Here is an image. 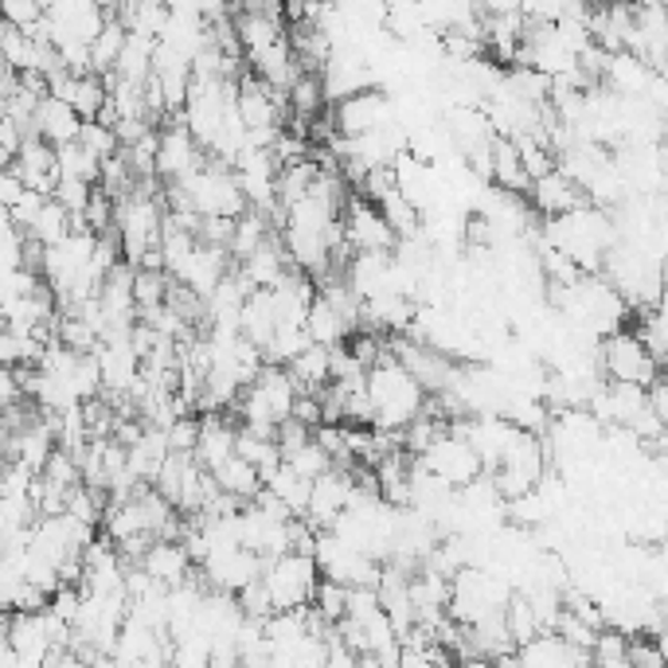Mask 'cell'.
<instances>
[{
	"label": "cell",
	"mask_w": 668,
	"mask_h": 668,
	"mask_svg": "<svg viewBox=\"0 0 668 668\" xmlns=\"http://www.w3.org/2000/svg\"><path fill=\"white\" fill-rule=\"evenodd\" d=\"M317 559L314 555H301V551H282V555L266 559L263 568V583L271 591L274 609H294L305 606L314 598V586H317Z\"/></svg>",
	"instance_id": "obj_1"
},
{
	"label": "cell",
	"mask_w": 668,
	"mask_h": 668,
	"mask_svg": "<svg viewBox=\"0 0 668 668\" xmlns=\"http://www.w3.org/2000/svg\"><path fill=\"white\" fill-rule=\"evenodd\" d=\"M598 364L609 375V383H637V388H649L660 375V364L649 356V348L637 340V332H609L598 348Z\"/></svg>",
	"instance_id": "obj_2"
},
{
	"label": "cell",
	"mask_w": 668,
	"mask_h": 668,
	"mask_svg": "<svg viewBox=\"0 0 668 668\" xmlns=\"http://www.w3.org/2000/svg\"><path fill=\"white\" fill-rule=\"evenodd\" d=\"M203 157H208V152H203L200 141L188 134L180 110L165 114V129L157 134V152H152V172H157L165 184H172V180H180V177H188V172L200 169Z\"/></svg>",
	"instance_id": "obj_3"
},
{
	"label": "cell",
	"mask_w": 668,
	"mask_h": 668,
	"mask_svg": "<svg viewBox=\"0 0 668 668\" xmlns=\"http://www.w3.org/2000/svg\"><path fill=\"white\" fill-rule=\"evenodd\" d=\"M415 457L426 474H434L438 481H446L449 489H462V485H469L474 477H481V457H477V449L469 446L466 438H454V434L434 438L431 446Z\"/></svg>",
	"instance_id": "obj_4"
},
{
	"label": "cell",
	"mask_w": 668,
	"mask_h": 668,
	"mask_svg": "<svg viewBox=\"0 0 668 668\" xmlns=\"http://www.w3.org/2000/svg\"><path fill=\"white\" fill-rule=\"evenodd\" d=\"M266 568V559L258 555V551L251 548H238V543H227V548H208V555H203L200 571L208 575V583L215 586V591H243L251 579H258Z\"/></svg>",
	"instance_id": "obj_5"
},
{
	"label": "cell",
	"mask_w": 668,
	"mask_h": 668,
	"mask_svg": "<svg viewBox=\"0 0 668 668\" xmlns=\"http://www.w3.org/2000/svg\"><path fill=\"white\" fill-rule=\"evenodd\" d=\"M395 121V110H391V98L380 91H356L348 94V98L337 102V110H332V126H337V134H368V129L375 126H391Z\"/></svg>",
	"instance_id": "obj_6"
},
{
	"label": "cell",
	"mask_w": 668,
	"mask_h": 668,
	"mask_svg": "<svg viewBox=\"0 0 668 668\" xmlns=\"http://www.w3.org/2000/svg\"><path fill=\"white\" fill-rule=\"evenodd\" d=\"M348 492H352V474H340V469H325L321 477H314L309 485V505H305V520L325 532V528L337 524V517L344 512Z\"/></svg>",
	"instance_id": "obj_7"
},
{
	"label": "cell",
	"mask_w": 668,
	"mask_h": 668,
	"mask_svg": "<svg viewBox=\"0 0 668 668\" xmlns=\"http://www.w3.org/2000/svg\"><path fill=\"white\" fill-rule=\"evenodd\" d=\"M344 238L352 251H391L395 246V231L380 215L372 200H348V220H344Z\"/></svg>",
	"instance_id": "obj_8"
},
{
	"label": "cell",
	"mask_w": 668,
	"mask_h": 668,
	"mask_svg": "<svg viewBox=\"0 0 668 668\" xmlns=\"http://www.w3.org/2000/svg\"><path fill=\"white\" fill-rule=\"evenodd\" d=\"M12 169L20 172V180H24V188H35V192L51 195L55 192V184H60V165H55V145H47L43 137H24L17 149V161H12Z\"/></svg>",
	"instance_id": "obj_9"
},
{
	"label": "cell",
	"mask_w": 668,
	"mask_h": 668,
	"mask_svg": "<svg viewBox=\"0 0 668 668\" xmlns=\"http://www.w3.org/2000/svg\"><path fill=\"white\" fill-rule=\"evenodd\" d=\"M227 263H231V254L223 251V246H208V243L195 238V246L188 251V258L180 263V271L172 274V278H180L188 289H195L200 297H208L215 289V282L231 271Z\"/></svg>",
	"instance_id": "obj_10"
},
{
	"label": "cell",
	"mask_w": 668,
	"mask_h": 668,
	"mask_svg": "<svg viewBox=\"0 0 668 668\" xmlns=\"http://www.w3.org/2000/svg\"><path fill=\"white\" fill-rule=\"evenodd\" d=\"M278 321H282L278 301H274V294L266 286H254L251 294L243 297V305H238V332L258 348H266V340L274 337V325Z\"/></svg>",
	"instance_id": "obj_11"
},
{
	"label": "cell",
	"mask_w": 668,
	"mask_h": 668,
	"mask_svg": "<svg viewBox=\"0 0 668 668\" xmlns=\"http://www.w3.org/2000/svg\"><path fill=\"white\" fill-rule=\"evenodd\" d=\"M235 454V426L223 418V411H203L200 415V438H195L192 457L203 469H215L220 462Z\"/></svg>",
	"instance_id": "obj_12"
},
{
	"label": "cell",
	"mask_w": 668,
	"mask_h": 668,
	"mask_svg": "<svg viewBox=\"0 0 668 668\" xmlns=\"http://www.w3.org/2000/svg\"><path fill=\"white\" fill-rule=\"evenodd\" d=\"M653 75L657 71L637 60L634 51H614V55H606V67H602V83L614 94H622V98H642L645 86L653 83Z\"/></svg>",
	"instance_id": "obj_13"
},
{
	"label": "cell",
	"mask_w": 668,
	"mask_h": 668,
	"mask_svg": "<svg viewBox=\"0 0 668 668\" xmlns=\"http://www.w3.org/2000/svg\"><path fill=\"white\" fill-rule=\"evenodd\" d=\"M32 126H35V137H43L47 145H63V141H75L83 118H78L75 106H67L63 98H55V94H43V98L35 102Z\"/></svg>",
	"instance_id": "obj_14"
},
{
	"label": "cell",
	"mask_w": 668,
	"mask_h": 668,
	"mask_svg": "<svg viewBox=\"0 0 668 668\" xmlns=\"http://www.w3.org/2000/svg\"><path fill=\"white\" fill-rule=\"evenodd\" d=\"M141 568L149 571L161 586H180L195 563L188 559V551L180 540H152L141 555Z\"/></svg>",
	"instance_id": "obj_15"
},
{
	"label": "cell",
	"mask_w": 668,
	"mask_h": 668,
	"mask_svg": "<svg viewBox=\"0 0 668 668\" xmlns=\"http://www.w3.org/2000/svg\"><path fill=\"white\" fill-rule=\"evenodd\" d=\"M489 180L508 195H520L532 188V177L520 165V152L512 137H492L489 141Z\"/></svg>",
	"instance_id": "obj_16"
},
{
	"label": "cell",
	"mask_w": 668,
	"mask_h": 668,
	"mask_svg": "<svg viewBox=\"0 0 668 668\" xmlns=\"http://www.w3.org/2000/svg\"><path fill=\"white\" fill-rule=\"evenodd\" d=\"M532 188H536V208H540L543 215H563V212H571V208H579V203H591L583 188H579L563 169L543 172L540 180H532Z\"/></svg>",
	"instance_id": "obj_17"
},
{
	"label": "cell",
	"mask_w": 668,
	"mask_h": 668,
	"mask_svg": "<svg viewBox=\"0 0 668 668\" xmlns=\"http://www.w3.org/2000/svg\"><path fill=\"white\" fill-rule=\"evenodd\" d=\"M286 372L297 391H321L329 383V344H305L294 360H286Z\"/></svg>",
	"instance_id": "obj_18"
},
{
	"label": "cell",
	"mask_w": 668,
	"mask_h": 668,
	"mask_svg": "<svg viewBox=\"0 0 668 668\" xmlns=\"http://www.w3.org/2000/svg\"><path fill=\"white\" fill-rule=\"evenodd\" d=\"M152 43L157 40H149V35L129 32L118 51V60H114V71H106V75L126 78V83H145L152 75Z\"/></svg>",
	"instance_id": "obj_19"
},
{
	"label": "cell",
	"mask_w": 668,
	"mask_h": 668,
	"mask_svg": "<svg viewBox=\"0 0 668 668\" xmlns=\"http://www.w3.org/2000/svg\"><path fill=\"white\" fill-rule=\"evenodd\" d=\"M266 238H271V220H266L263 212L246 208L243 215H235V231H231L227 254L235 258V263H243V258H251V254L258 251Z\"/></svg>",
	"instance_id": "obj_20"
},
{
	"label": "cell",
	"mask_w": 668,
	"mask_h": 668,
	"mask_svg": "<svg viewBox=\"0 0 668 668\" xmlns=\"http://www.w3.org/2000/svg\"><path fill=\"white\" fill-rule=\"evenodd\" d=\"M208 474L215 477V485H220L223 492H231V497L238 500H251L254 492H258V485H263V477H258V469L246 462V457L231 454L227 462H220L215 469H208Z\"/></svg>",
	"instance_id": "obj_21"
},
{
	"label": "cell",
	"mask_w": 668,
	"mask_h": 668,
	"mask_svg": "<svg viewBox=\"0 0 668 668\" xmlns=\"http://www.w3.org/2000/svg\"><path fill=\"white\" fill-rule=\"evenodd\" d=\"M305 332H309V340H317V344H340L352 329H348L344 317H340L321 294H314V301L305 309Z\"/></svg>",
	"instance_id": "obj_22"
},
{
	"label": "cell",
	"mask_w": 668,
	"mask_h": 668,
	"mask_svg": "<svg viewBox=\"0 0 668 668\" xmlns=\"http://www.w3.org/2000/svg\"><path fill=\"white\" fill-rule=\"evenodd\" d=\"M380 208V215L388 220V227L395 231V238H406V235H418L423 231V212H418L415 203L406 200L399 188H388L380 200H372Z\"/></svg>",
	"instance_id": "obj_23"
},
{
	"label": "cell",
	"mask_w": 668,
	"mask_h": 668,
	"mask_svg": "<svg viewBox=\"0 0 668 668\" xmlns=\"http://www.w3.org/2000/svg\"><path fill=\"white\" fill-rule=\"evenodd\" d=\"M235 35H238V47L254 51V47H263V43L278 40V35H282V20L271 17V12L251 9V4H246V12H238V20H235Z\"/></svg>",
	"instance_id": "obj_24"
},
{
	"label": "cell",
	"mask_w": 668,
	"mask_h": 668,
	"mask_svg": "<svg viewBox=\"0 0 668 668\" xmlns=\"http://www.w3.org/2000/svg\"><path fill=\"white\" fill-rule=\"evenodd\" d=\"M500 618H505V629H508V637H512V645H524V642H532L536 634H543L540 618H536V609L524 591L508 594V602L500 606Z\"/></svg>",
	"instance_id": "obj_25"
},
{
	"label": "cell",
	"mask_w": 668,
	"mask_h": 668,
	"mask_svg": "<svg viewBox=\"0 0 668 668\" xmlns=\"http://www.w3.org/2000/svg\"><path fill=\"white\" fill-rule=\"evenodd\" d=\"M314 177H317V161H309V157L278 165V172H274V195H278L282 208H289L294 200H301V195L309 192V184H314Z\"/></svg>",
	"instance_id": "obj_26"
},
{
	"label": "cell",
	"mask_w": 668,
	"mask_h": 668,
	"mask_svg": "<svg viewBox=\"0 0 668 668\" xmlns=\"http://www.w3.org/2000/svg\"><path fill=\"white\" fill-rule=\"evenodd\" d=\"M305 344H314L309 340V332H305V321H294V317H282L278 325H274V337L266 340L263 348V360H271V364H286V360H294L297 352H301Z\"/></svg>",
	"instance_id": "obj_27"
},
{
	"label": "cell",
	"mask_w": 668,
	"mask_h": 668,
	"mask_svg": "<svg viewBox=\"0 0 668 668\" xmlns=\"http://www.w3.org/2000/svg\"><path fill=\"white\" fill-rule=\"evenodd\" d=\"M309 485H314V481H305L301 474H294V469L282 462V466L274 469L271 481H266V489H271L274 497H278L282 505L294 512V517H305V505H309Z\"/></svg>",
	"instance_id": "obj_28"
},
{
	"label": "cell",
	"mask_w": 668,
	"mask_h": 668,
	"mask_svg": "<svg viewBox=\"0 0 668 668\" xmlns=\"http://www.w3.org/2000/svg\"><path fill=\"white\" fill-rule=\"evenodd\" d=\"M126 28L118 24L114 17H106V24L98 28V35L91 40V71L94 75H106V71H114V60H118L121 43H126Z\"/></svg>",
	"instance_id": "obj_29"
},
{
	"label": "cell",
	"mask_w": 668,
	"mask_h": 668,
	"mask_svg": "<svg viewBox=\"0 0 668 668\" xmlns=\"http://www.w3.org/2000/svg\"><path fill=\"white\" fill-rule=\"evenodd\" d=\"M55 165H60V177H78V180H86V184H98L102 161L91 149H83L78 141L55 145Z\"/></svg>",
	"instance_id": "obj_30"
},
{
	"label": "cell",
	"mask_w": 668,
	"mask_h": 668,
	"mask_svg": "<svg viewBox=\"0 0 668 668\" xmlns=\"http://www.w3.org/2000/svg\"><path fill=\"white\" fill-rule=\"evenodd\" d=\"M67 231H71V212L55 200V195H47L43 208H40V215H35V223L24 231V235H32V238H40L43 246H51V243H60Z\"/></svg>",
	"instance_id": "obj_31"
},
{
	"label": "cell",
	"mask_w": 668,
	"mask_h": 668,
	"mask_svg": "<svg viewBox=\"0 0 668 668\" xmlns=\"http://www.w3.org/2000/svg\"><path fill=\"white\" fill-rule=\"evenodd\" d=\"M286 102L294 106L297 118H314V114H321V110H325L321 75H314V71H301V75H297L294 83H289Z\"/></svg>",
	"instance_id": "obj_32"
},
{
	"label": "cell",
	"mask_w": 668,
	"mask_h": 668,
	"mask_svg": "<svg viewBox=\"0 0 668 668\" xmlns=\"http://www.w3.org/2000/svg\"><path fill=\"white\" fill-rule=\"evenodd\" d=\"M626 645L629 637L614 626H602L594 634V645H591V665H602V668H629L626 660Z\"/></svg>",
	"instance_id": "obj_33"
},
{
	"label": "cell",
	"mask_w": 668,
	"mask_h": 668,
	"mask_svg": "<svg viewBox=\"0 0 668 668\" xmlns=\"http://www.w3.org/2000/svg\"><path fill=\"white\" fill-rule=\"evenodd\" d=\"M55 340L71 352H94L98 348V332L75 314H55Z\"/></svg>",
	"instance_id": "obj_34"
},
{
	"label": "cell",
	"mask_w": 668,
	"mask_h": 668,
	"mask_svg": "<svg viewBox=\"0 0 668 668\" xmlns=\"http://www.w3.org/2000/svg\"><path fill=\"white\" fill-rule=\"evenodd\" d=\"M282 462H286V466L294 469V474H301L305 481H314V477H321L325 469L332 466L329 449H325L317 438H309V442H305V446H297L294 454H286V457H282Z\"/></svg>",
	"instance_id": "obj_35"
},
{
	"label": "cell",
	"mask_w": 668,
	"mask_h": 668,
	"mask_svg": "<svg viewBox=\"0 0 668 668\" xmlns=\"http://www.w3.org/2000/svg\"><path fill=\"white\" fill-rule=\"evenodd\" d=\"M78 220H83L86 231H94V235H102V231L114 227V195L106 192V188L94 184L91 195H86L83 212H78Z\"/></svg>",
	"instance_id": "obj_36"
},
{
	"label": "cell",
	"mask_w": 668,
	"mask_h": 668,
	"mask_svg": "<svg viewBox=\"0 0 668 668\" xmlns=\"http://www.w3.org/2000/svg\"><path fill=\"white\" fill-rule=\"evenodd\" d=\"M165 294H169V274H165V271H145V266H134V305H137V309L161 305Z\"/></svg>",
	"instance_id": "obj_37"
},
{
	"label": "cell",
	"mask_w": 668,
	"mask_h": 668,
	"mask_svg": "<svg viewBox=\"0 0 668 668\" xmlns=\"http://www.w3.org/2000/svg\"><path fill=\"white\" fill-rule=\"evenodd\" d=\"M235 606L243 618H254V622H266L274 614V602H271V591H266L263 575L251 579L243 591H235Z\"/></svg>",
	"instance_id": "obj_38"
},
{
	"label": "cell",
	"mask_w": 668,
	"mask_h": 668,
	"mask_svg": "<svg viewBox=\"0 0 668 668\" xmlns=\"http://www.w3.org/2000/svg\"><path fill=\"white\" fill-rule=\"evenodd\" d=\"M344 591L348 586L344 583H337V579H317V586H314V606H317V614H321L325 622H332L337 626L340 618H344Z\"/></svg>",
	"instance_id": "obj_39"
},
{
	"label": "cell",
	"mask_w": 668,
	"mask_h": 668,
	"mask_svg": "<svg viewBox=\"0 0 668 668\" xmlns=\"http://www.w3.org/2000/svg\"><path fill=\"white\" fill-rule=\"evenodd\" d=\"M40 477H43V481H51V485H60V489H71V485H78V462H75V454H71V449H63V446H51V454H47V462H43Z\"/></svg>",
	"instance_id": "obj_40"
},
{
	"label": "cell",
	"mask_w": 668,
	"mask_h": 668,
	"mask_svg": "<svg viewBox=\"0 0 668 668\" xmlns=\"http://www.w3.org/2000/svg\"><path fill=\"white\" fill-rule=\"evenodd\" d=\"M75 141L83 145V149H91L98 161L102 157H110V152H118V137H114V129L102 126V121H94V118H86L83 126H78Z\"/></svg>",
	"instance_id": "obj_41"
},
{
	"label": "cell",
	"mask_w": 668,
	"mask_h": 668,
	"mask_svg": "<svg viewBox=\"0 0 668 668\" xmlns=\"http://www.w3.org/2000/svg\"><path fill=\"white\" fill-rule=\"evenodd\" d=\"M0 20L12 24L17 32H32L43 20V4L40 0H0Z\"/></svg>",
	"instance_id": "obj_42"
},
{
	"label": "cell",
	"mask_w": 668,
	"mask_h": 668,
	"mask_svg": "<svg viewBox=\"0 0 668 668\" xmlns=\"http://www.w3.org/2000/svg\"><path fill=\"white\" fill-rule=\"evenodd\" d=\"M626 660L629 668H665L668 665V645L660 642H649V637H637V642L626 645Z\"/></svg>",
	"instance_id": "obj_43"
},
{
	"label": "cell",
	"mask_w": 668,
	"mask_h": 668,
	"mask_svg": "<svg viewBox=\"0 0 668 668\" xmlns=\"http://www.w3.org/2000/svg\"><path fill=\"white\" fill-rule=\"evenodd\" d=\"M195 438H200V418L195 415H177L165 426V442H169L172 454H192Z\"/></svg>",
	"instance_id": "obj_44"
},
{
	"label": "cell",
	"mask_w": 668,
	"mask_h": 668,
	"mask_svg": "<svg viewBox=\"0 0 668 668\" xmlns=\"http://www.w3.org/2000/svg\"><path fill=\"white\" fill-rule=\"evenodd\" d=\"M309 438H314V426L301 423V418H294V415H286L278 426H274V442H278L282 457L294 454V449H297V446H305V442H309Z\"/></svg>",
	"instance_id": "obj_45"
},
{
	"label": "cell",
	"mask_w": 668,
	"mask_h": 668,
	"mask_svg": "<svg viewBox=\"0 0 668 668\" xmlns=\"http://www.w3.org/2000/svg\"><path fill=\"white\" fill-rule=\"evenodd\" d=\"M231 231H235V220H231V215H200V231H195V238L208 243V246H223V251H227Z\"/></svg>",
	"instance_id": "obj_46"
},
{
	"label": "cell",
	"mask_w": 668,
	"mask_h": 668,
	"mask_svg": "<svg viewBox=\"0 0 668 668\" xmlns=\"http://www.w3.org/2000/svg\"><path fill=\"white\" fill-rule=\"evenodd\" d=\"M43 200H47L43 192H35V188H24V195H20V200L9 208L12 227H17V231H28V227H32L35 215H40V208H43Z\"/></svg>",
	"instance_id": "obj_47"
},
{
	"label": "cell",
	"mask_w": 668,
	"mask_h": 668,
	"mask_svg": "<svg viewBox=\"0 0 668 668\" xmlns=\"http://www.w3.org/2000/svg\"><path fill=\"white\" fill-rule=\"evenodd\" d=\"M91 188L94 184H86V180H78V177H60V184H55V200L67 208L71 215H78L83 212V203H86V195H91Z\"/></svg>",
	"instance_id": "obj_48"
},
{
	"label": "cell",
	"mask_w": 668,
	"mask_h": 668,
	"mask_svg": "<svg viewBox=\"0 0 668 668\" xmlns=\"http://www.w3.org/2000/svg\"><path fill=\"white\" fill-rule=\"evenodd\" d=\"M47 598L51 594L43 591V586H35V583H20L17 586V598H12V609H20V614H40L43 606H47Z\"/></svg>",
	"instance_id": "obj_49"
},
{
	"label": "cell",
	"mask_w": 668,
	"mask_h": 668,
	"mask_svg": "<svg viewBox=\"0 0 668 668\" xmlns=\"http://www.w3.org/2000/svg\"><path fill=\"white\" fill-rule=\"evenodd\" d=\"M383 348H388V344H380V340H375V337H368V332H360V337L352 340V348H348V352H352V356H356V364H360V368H364V372H368V368H372L375 360H380V356H383Z\"/></svg>",
	"instance_id": "obj_50"
},
{
	"label": "cell",
	"mask_w": 668,
	"mask_h": 668,
	"mask_svg": "<svg viewBox=\"0 0 668 668\" xmlns=\"http://www.w3.org/2000/svg\"><path fill=\"white\" fill-rule=\"evenodd\" d=\"M20 195H24V180H20V172L4 169V172H0V203H4V208H12Z\"/></svg>",
	"instance_id": "obj_51"
},
{
	"label": "cell",
	"mask_w": 668,
	"mask_h": 668,
	"mask_svg": "<svg viewBox=\"0 0 668 668\" xmlns=\"http://www.w3.org/2000/svg\"><path fill=\"white\" fill-rule=\"evenodd\" d=\"M17 399H24V391H20V383H17V372H12L9 364H0V406L17 403Z\"/></svg>",
	"instance_id": "obj_52"
},
{
	"label": "cell",
	"mask_w": 668,
	"mask_h": 668,
	"mask_svg": "<svg viewBox=\"0 0 668 668\" xmlns=\"http://www.w3.org/2000/svg\"><path fill=\"white\" fill-rule=\"evenodd\" d=\"M12 161H17V152H12L9 145L0 141V172H4V169H12Z\"/></svg>",
	"instance_id": "obj_53"
},
{
	"label": "cell",
	"mask_w": 668,
	"mask_h": 668,
	"mask_svg": "<svg viewBox=\"0 0 668 668\" xmlns=\"http://www.w3.org/2000/svg\"><path fill=\"white\" fill-rule=\"evenodd\" d=\"M4 474H9V457H4V449H0V481H4Z\"/></svg>",
	"instance_id": "obj_54"
}]
</instances>
